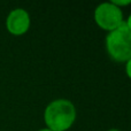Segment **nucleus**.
Here are the masks:
<instances>
[{
	"label": "nucleus",
	"instance_id": "3",
	"mask_svg": "<svg viewBox=\"0 0 131 131\" xmlns=\"http://www.w3.org/2000/svg\"><path fill=\"white\" fill-rule=\"evenodd\" d=\"M94 21L99 28L111 32L122 24L123 13L121 8L114 6L112 2L100 4L94 10Z\"/></svg>",
	"mask_w": 131,
	"mask_h": 131
},
{
	"label": "nucleus",
	"instance_id": "7",
	"mask_svg": "<svg viewBox=\"0 0 131 131\" xmlns=\"http://www.w3.org/2000/svg\"><path fill=\"white\" fill-rule=\"evenodd\" d=\"M125 24H127V27H128V29L131 31V14L129 15V17H128V20L125 21Z\"/></svg>",
	"mask_w": 131,
	"mask_h": 131
},
{
	"label": "nucleus",
	"instance_id": "8",
	"mask_svg": "<svg viewBox=\"0 0 131 131\" xmlns=\"http://www.w3.org/2000/svg\"><path fill=\"white\" fill-rule=\"evenodd\" d=\"M39 131H51L50 129H41V130H39Z\"/></svg>",
	"mask_w": 131,
	"mask_h": 131
},
{
	"label": "nucleus",
	"instance_id": "9",
	"mask_svg": "<svg viewBox=\"0 0 131 131\" xmlns=\"http://www.w3.org/2000/svg\"><path fill=\"white\" fill-rule=\"evenodd\" d=\"M108 131H120V130H117V129H111V130H108Z\"/></svg>",
	"mask_w": 131,
	"mask_h": 131
},
{
	"label": "nucleus",
	"instance_id": "4",
	"mask_svg": "<svg viewBox=\"0 0 131 131\" xmlns=\"http://www.w3.org/2000/svg\"><path fill=\"white\" fill-rule=\"evenodd\" d=\"M6 28L9 34L22 36L30 28V15L25 9L16 8L8 14L6 18Z\"/></svg>",
	"mask_w": 131,
	"mask_h": 131
},
{
	"label": "nucleus",
	"instance_id": "2",
	"mask_svg": "<svg viewBox=\"0 0 131 131\" xmlns=\"http://www.w3.org/2000/svg\"><path fill=\"white\" fill-rule=\"evenodd\" d=\"M106 48L109 57L116 62H127L131 59V31L125 22L107 35Z\"/></svg>",
	"mask_w": 131,
	"mask_h": 131
},
{
	"label": "nucleus",
	"instance_id": "5",
	"mask_svg": "<svg viewBox=\"0 0 131 131\" xmlns=\"http://www.w3.org/2000/svg\"><path fill=\"white\" fill-rule=\"evenodd\" d=\"M111 2L114 5V6L121 8V7H123V6H128V5H130L131 0H112Z\"/></svg>",
	"mask_w": 131,
	"mask_h": 131
},
{
	"label": "nucleus",
	"instance_id": "1",
	"mask_svg": "<svg viewBox=\"0 0 131 131\" xmlns=\"http://www.w3.org/2000/svg\"><path fill=\"white\" fill-rule=\"evenodd\" d=\"M44 120L51 131L68 130L76 120L74 104L67 99H57L50 102L44 112Z\"/></svg>",
	"mask_w": 131,
	"mask_h": 131
},
{
	"label": "nucleus",
	"instance_id": "6",
	"mask_svg": "<svg viewBox=\"0 0 131 131\" xmlns=\"http://www.w3.org/2000/svg\"><path fill=\"white\" fill-rule=\"evenodd\" d=\"M125 71H127L128 77L131 79V59L127 61V64H125Z\"/></svg>",
	"mask_w": 131,
	"mask_h": 131
}]
</instances>
